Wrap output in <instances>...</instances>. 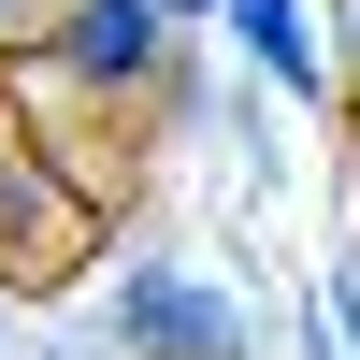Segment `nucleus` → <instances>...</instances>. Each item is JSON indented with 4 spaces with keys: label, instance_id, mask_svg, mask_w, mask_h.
<instances>
[{
    "label": "nucleus",
    "instance_id": "obj_1",
    "mask_svg": "<svg viewBox=\"0 0 360 360\" xmlns=\"http://www.w3.org/2000/svg\"><path fill=\"white\" fill-rule=\"evenodd\" d=\"M86 245H101V202L58 173V144L15 130V144H0V274H15V288H58Z\"/></svg>",
    "mask_w": 360,
    "mask_h": 360
},
{
    "label": "nucleus",
    "instance_id": "obj_2",
    "mask_svg": "<svg viewBox=\"0 0 360 360\" xmlns=\"http://www.w3.org/2000/svg\"><path fill=\"white\" fill-rule=\"evenodd\" d=\"M15 72L29 86H86V101H130V86L173 72V15H159V0H86L44 58H15Z\"/></svg>",
    "mask_w": 360,
    "mask_h": 360
},
{
    "label": "nucleus",
    "instance_id": "obj_3",
    "mask_svg": "<svg viewBox=\"0 0 360 360\" xmlns=\"http://www.w3.org/2000/svg\"><path fill=\"white\" fill-rule=\"evenodd\" d=\"M115 346H130V360H231L245 317H231L202 274H173V259H130V288H115Z\"/></svg>",
    "mask_w": 360,
    "mask_h": 360
},
{
    "label": "nucleus",
    "instance_id": "obj_4",
    "mask_svg": "<svg viewBox=\"0 0 360 360\" xmlns=\"http://www.w3.org/2000/svg\"><path fill=\"white\" fill-rule=\"evenodd\" d=\"M217 29H245V58L288 86V101H317L332 86V58H317V29H303V0H217Z\"/></svg>",
    "mask_w": 360,
    "mask_h": 360
},
{
    "label": "nucleus",
    "instance_id": "obj_5",
    "mask_svg": "<svg viewBox=\"0 0 360 360\" xmlns=\"http://www.w3.org/2000/svg\"><path fill=\"white\" fill-rule=\"evenodd\" d=\"M72 15H86V0H0V72H15V58H44Z\"/></svg>",
    "mask_w": 360,
    "mask_h": 360
},
{
    "label": "nucleus",
    "instance_id": "obj_6",
    "mask_svg": "<svg viewBox=\"0 0 360 360\" xmlns=\"http://www.w3.org/2000/svg\"><path fill=\"white\" fill-rule=\"evenodd\" d=\"M332 332H360V259H346V274H332Z\"/></svg>",
    "mask_w": 360,
    "mask_h": 360
},
{
    "label": "nucleus",
    "instance_id": "obj_7",
    "mask_svg": "<svg viewBox=\"0 0 360 360\" xmlns=\"http://www.w3.org/2000/svg\"><path fill=\"white\" fill-rule=\"evenodd\" d=\"M159 15H173V29H188V15H217V0H159Z\"/></svg>",
    "mask_w": 360,
    "mask_h": 360
},
{
    "label": "nucleus",
    "instance_id": "obj_8",
    "mask_svg": "<svg viewBox=\"0 0 360 360\" xmlns=\"http://www.w3.org/2000/svg\"><path fill=\"white\" fill-rule=\"evenodd\" d=\"M346 29H360V0H346Z\"/></svg>",
    "mask_w": 360,
    "mask_h": 360
}]
</instances>
